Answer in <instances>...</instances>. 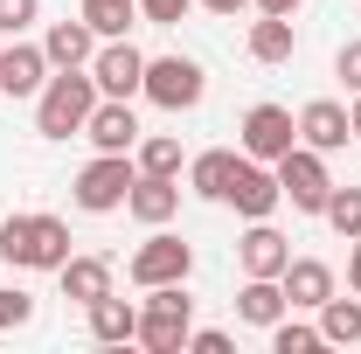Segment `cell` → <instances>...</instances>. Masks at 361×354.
<instances>
[{"instance_id":"9","label":"cell","mask_w":361,"mask_h":354,"mask_svg":"<svg viewBox=\"0 0 361 354\" xmlns=\"http://www.w3.org/2000/svg\"><path fill=\"white\" fill-rule=\"evenodd\" d=\"M90 77H97V97H139V84H146V56L118 35V42H104L97 56H90Z\"/></svg>"},{"instance_id":"29","label":"cell","mask_w":361,"mask_h":354,"mask_svg":"<svg viewBox=\"0 0 361 354\" xmlns=\"http://www.w3.org/2000/svg\"><path fill=\"white\" fill-rule=\"evenodd\" d=\"M28 319H35V299L28 292H0V334L7 326H28Z\"/></svg>"},{"instance_id":"23","label":"cell","mask_w":361,"mask_h":354,"mask_svg":"<svg viewBox=\"0 0 361 354\" xmlns=\"http://www.w3.org/2000/svg\"><path fill=\"white\" fill-rule=\"evenodd\" d=\"M319 334H326V348H355L361 341V299H326L319 306Z\"/></svg>"},{"instance_id":"15","label":"cell","mask_w":361,"mask_h":354,"mask_svg":"<svg viewBox=\"0 0 361 354\" xmlns=\"http://www.w3.org/2000/svg\"><path fill=\"white\" fill-rule=\"evenodd\" d=\"M126 209H133L146 229L174 222V209H180V181H174V174H139V181H133V195H126Z\"/></svg>"},{"instance_id":"10","label":"cell","mask_w":361,"mask_h":354,"mask_svg":"<svg viewBox=\"0 0 361 354\" xmlns=\"http://www.w3.org/2000/svg\"><path fill=\"white\" fill-rule=\"evenodd\" d=\"M223 202H236V216L264 222L271 209L285 202V188H278V167H264V160H250V153H243V167H236V181H229Z\"/></svg>"},{"instance_id":"1","label":"cell","mask_w":361,"mask_h":354,"mask_svg":"<svg viewBox=\"0 0 361 354\" xmlns=\"http://www.w3.org/2000/svg\"><path fill=\"white\" fill-rule=\"evenodd\" d=\"M0 257L14 271H63L70 264V222L63 216H7L0 222Z\"/></svg>"},{"instance_id":"18","label":"cell","mask_w":361,"mask_h":354,"mask_svg":"<svg viewBox=\"0 0 361 354\" xmlns=\"http://www.w3.org/2000/svg\"><path fill=\"white\" fill-rule=\"evenodd\" d=\"M90 334H97L104 348H126V341H139V306H133V299H118V292L90 299Z\"/></svg>"},{"instance_id":"14","label":"cell","mask_w":361,"mask_h":354,"mask_svg":"<svg viewBox=\"0 0 361 354\" xmlns=\"http://www.w3.org/2000/svg\"><path fill=\"white\" fill-rule=\"evenodd\" d=\"M299 139H306L313 153H334V146H348V139H355V118H348L334 97H313V104L299 111Z\"/></svg>"},{"instance_id":"31","label":"cell","mask_w":361,"mask_h":354,"mask_svg":"<svg viewBox=\"0 0 361 354\" xmlns=\"http://www.w3.org/2000/svg\"><path fill=\"white\" fill-rule=\"evenodd\" d=\"M334 70H341V84L361 97V42H348V49H341V63H334Z\"/></svg>"},{"instance_id":"3","label":"cell","mask_w":361,"mask_h":354,"mask_svg":"<svg viewBox=\"0 0 361 354\" xmlns=\"http://www.w3.org/2000/svg\"><path fill=\"white\" fill-rule=\"evenodd\" d=\"M188 334H195V299H188L180 285H153V299L139 312V341L153 354H180Z\"/></svg>"},{"instance_id":"27","label":"cell","mask_w":361,"mask_h":354,"mask_svg":"<svg viewBox=\"0 0 361 354\" xmlns=\"http://www.w3.org/2000/svg\"><path fill=\"white\" fill-rule=\"evenodd\" d=\"M271 348H278V354H313V348H326V334H319V326H292V319H278V326H271Z\"/></svg>"},{"instance_id":"17","label":"cell","mask_w":361,"mask_h":354,"mask_svg":"<svg viewBox=\"0 0 361 354\" xmlns=\"http://www.w3.org/2000/svg\"><path fill=\"white\" fill-rule=\"evenodd\" d=\"M42 56H49V70H84L90 56H97L90 21H56V28L42 35Z\"/></svg>"},{"instance_id":"21","label":"cell","mask_w":361,"mask_h":354,"mask_svg":"<svg viewBox=\"0 0 361 354\" xmlns=\"http://www.w3.org/2000/svg\"><path fill=\"white\" fill-rule=\"evenodd\" d=\"M56 278H63V299H77V306H90V299L111 292V264H104V257H70Z\"/></svg>"},{"instance_id":"22","label":"cell","mask_w":361,"mask_h":354,"mask_svg":"<svg viewBox=\"0 0 361 354\" xmlns=\"http://www.w3.org/2000/svg\"><path fill=\"white\" fill-rule=\"evenodd\" d=\"M299 49V35H292V14H264L257 28H250V56L257 63H285Z\"/></svg>"},{"instance_id":"7","label":"cell","mask_w":361,"mask_h":354,"mask_svg":"<svg viewBox=\"0 0 361 354\" xmlns=\"http://www.w3.org/2000/svg\"><path fill=\"white\" fill-rule=\"evenodd\" d=\"M278 188H285V202H292L299 216H319L326 195H334V174H326V160H319L313 146H292V153L278 160Z\"/></svg>"},{"instance_id":"8","label":"cell","mask_w":361,"mask_h":354,"mask_svg":"<svg viewBox=\"0 0 361 354\" xmlns=\"http://www.w3.org/2000/svg\"><path fill=\"white\" fill-rule=\"evenodd\" d=\"M292 146H299V118H292L285 104H250V111H243V153H250V160L278 167Z\"/></svg>"},{"instance_id":"35","label":"cell","mask_w":361,"mask_h":354,"mask_svg":"<svg viewBox=\"0 0 361 354\" xmlns=\"http://www.w3.org/2000/svg\"><path fill=\"white\" fill-rule=\"evenodd\" d=\"M257 7H264V14H299L306 0H257Z\"/></svg>"},{"instance_id":"6","label":"cell","mask_w":361,"mask_h":354,"mask_svg":"<svg viewBox=\"0 0 361 354\" xmlns=\"http://www.w3.org/2000/svg\"><path fill=\"white\" fill-rule=\"evenodd\" d=\"M188 271H195V250H188L180 236H167V229H153V236L133 250L126 278H133L139 292H153V285H188Z\"/></svg>"},{"instance_id":"26","label":"cell","mask_w":361,"mask_h":354,"mask_svg":"<svg viewBox=\"0 0 361 354\" xmlns=\"http://www.w3.org/2000/svg\"><path fill=\"white\" fill-rule=\"evenodd\" d=\"M319 216H326L334 229H341V236H348V243H355V236H361V188H334Z\"/></svg>"},{"instance_id":"5","label":"cell","mask_w":361,"mask_h":354,"mask_svg":"<svg viewBox=\"0 0 361 354\" xmlns=\"http://www.w3.org/2000/svg\"><path fill=\"white\" fill-rule=\"evenodd\" d=\"M133 153H97L84 174H77V209H90V216H111V209H126V195H133Z\"/></svg>"},{"instance_id":"19","label":"cell","mask_w":361,"mask_h":354,"mask_svg":"<svg viewBox=\"0 0 361 354\" xmlns=\"http://www.w3.org/2000/svg\"><path fill=\"white\" fill-rule=\"evenodd\" d=\"M236 167H243V153H229V146H216V153H195V167H188V188H195L202 202H223L229 181H236Z\"/></svg>"},{"instance_id":"30","label":"cell","mask_w":361,"mask_h":354,"mask_svg":"<svg viewBox=\"0 0 361 354\" xmlns=\"http://www.w3.org/2000/svg\"><path fill=\"white\" fill-rule=\"evenodd\" d=\"M139 14H146L153 28H174L180 14H188V0H139Z\"/></svg>"},{"instance_id":"24","label":"cell","mask_w":361,"mask_h":354,"mask_svg":"<svg viewBox=\"0 0 361 354\" xmlns=\"http://www.w3.org/2000/svg\"><path fill=\"white\" fill-rule=\"evenodd\" d=\"M133 7H139V0H84L90 35H97V42H118V35L133 28Z\"/></svg>"},{"instance_id":"32","label":"cell","mask_w":361,"mask_h":354,"mask_svg":"<svg viewBox=\"0 0 361 354\" xmlns=\"http://www.w3.org/2000/svg\"><path fill=\"white\" fill-rule=\"evenodd\" d=\"M188 348H195V354H229V334H216V326H202V334H188Z\"/></svg>"},{"instance_id":"34","label":"cell","mask_w":361,"mask_h":354,"mask_svg":"<svg viewBox=\"0 0 361 354\" xmlns=\"http://www.w3.org/2000/svg\"><path fill=\"white\" fill-rule=\"evenodd\" d=\"M348 285L361 292V236H355V250H348Z\"/></svg>"},{"instance_id":"20","label":"cell","mask_w":361,"mask_h":354,"mask_svg":"<svg viewBox=\"0 0 361 354\" xmlns=\"http://www.w3.org/2000/svg\"><path fill=\"white\" fill-rule=\"evenodd\" d=\"M236 319H243V326H278V319H285V285H278V278H250V285L236 292Z\"/></svg>"},{"instance_id":"4","label":"cell","mask_w":361,"mask_h":354,"mask_svg":"<svg viewBox=\"0 0 361 354\" xmlns=\"http://www.w3.org/2000/svg\"><path fill=\"white\" fill-rule=\"evenodd\" d=\"M202 90H209V77H202L195 56H146V84H139V97H153L160 111H195Z\"/></svg>"},{"instance_id":"33","label":"cell","mask_w":361,"mask_h":354,"mask_svg":"<svg viewBox=\"0 0 361 354\" xmlns=\"http://www.w3.org/2000/svg\"><path fill=\"white\" fill-rule=\"evenodd\" d=\"M202 7H209V14H223V21H229V14H243L250 0H202Z\"/></svg>"},{"instance_id":"28","label":"cell","mask_w":361,"mask_h":354,"mask_svg":"<svg viewBox=\"0 0 361 354\" xmlns=\"http://www.w3.org/2000/svg\"><path fill=\"white\" fill-rule=\"evenodd\" d=\"M35 14H42V0H0V35H21Z\"/></svg>"},{"instance_id":"13","label":"cell","mask_w":361,"mask_h":354,"mask_svg":"<svg viewBox=\"0 0 361 354\" xmlns=\"http://www.w3.org/2000/svg\"><path fill=\"white\" fill-rule=\"evenodd\" d=\"M278 285H285V306H306V312H319L334 299V271L319 264V257H292V264L278 271Z\"/></svg>"},{"instance_id":"36","label":"cell","mask_w":361,"mask_h":354,"mask_svg":"<svg viewBox=\"0 0 361 354\" xmlns=\"http://www.w3.org/2000/svg\"><path fill=\"white\" fill-rule=\"evenodd\" d=\"M348 118H355V139H361V97H355V111H348Z\"/></svg>"},{"instance_id":"11","label":"cell","mask_w":361,"mask_h":354,"mask_svg":"<svg viewBox=\"0 0 361 354\" xmlns=\"http://www.w3.org/2000/svg\"><path fill=\"white\" fill-rule=\"evenodd\" d=\"M84 139L97 146V153H133V146H139L133 97H97V111L84 118Z\"/></svg>"},{"instance_id":"12","label":"cell","mask_w":361,"mask_h":354,"mask_svg":"<svg viewBox=\"0 0 361 354\" xmlns=\"http://www.w3.org/2000/svg\"><path fill=\"white\" fill-rule=\"evenodd\" d=\"M236 257H243V278H278V271L292 264V243H285V236L271 229V216H264V222H250V229H243Z\"/></svg>"},{"instance_id":"2","label":"cell","mask_w":361,"mask_h":354,"mask_svg":"<svg viewBox=\"0 0 361 354\" xmlns=\"http://www.w3.org/2000/svg\"><path fill=\"white\" fill-rule=\"evenodd\" d=\"M90 111H97V77H90V70H63V77H49L42 97H35V126H42V139L84 133Z\"/></svg>"},{"instance_id":"16","label":"cell","mask_w":361,"mask_h":354,"mask_svg":"<svg viewBox=\"0 0 361 354\" xmlns=\"http://www.w3.org/2000/svg\"><path fill=\"white\" fill-rule=\"evenodd\" d=\"M42 84H49V56L35 42L0 49V90H7V97H35Z\"/></svg>"},{"instance_id":"25","label":"cell","mask_w":361,"mask_h":354,"mask_svg":"<svg viewBox=\"0 0 361 354\" xmlns=\"http://www.w3.org/2000/svg\"><path fill=\"white\" fill-rule=\"evenodd\" d=\"M139 174H180V139L174 133L139 139Z\"/></svg>"}]
</instances>
